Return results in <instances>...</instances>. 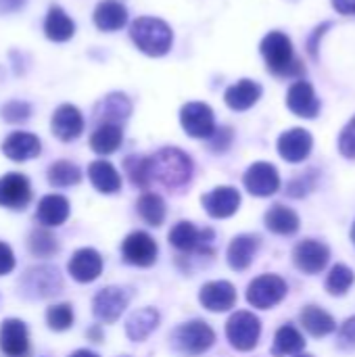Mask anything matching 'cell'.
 <instances>
[{"mask_svg":"<svg viewBox=\"0 0 355 357\" xmlns=\"http://www.w3.org/2000/svg\"><path fill=\"white\" fill-rule=\"evenodd\" d=\"M339 151L343 157L355 159V117L343 128V132L339 136Z\"/></svg>","mask_w":355,"mask_h":357,"instance_id":"7bdbcfd3","label":"cell"},{"mask_svg":"<svg viewBox=\"0 0 355 357\" xmlns=\"http://www.w3.org/2000/svg\"><path fill=\"white\" fill-rule=\"evenodd\" d=\"M126 174L130 182L142 190H146L153 182L151 178V159L149 157H128L126 159Z\"/></svg>","mask_w":355,"mask_h":357,"instance_id":"8d00e7d4","label":"cell"},{"mask_svg":"<svg viewBox=\"0 0 355 357\" xmlns=\"http://www.w3.org/2000/svg\"><path fill=\"white\" fill-rule=\"evenodd\" d=\"M50 130L63 142H71V140L80 138L84 132V117H82L80 109L73 105H61L52 115Z\"/></svg>","mask_w":355,"mask_h":357,"instance_id":"ffe728a7","label":"cell"},{"mask_svg":"<svg viewBox=\"0 0 355 357\" xmlns=\"http://www.w3.org/2000/svg\"><path fill=\"white\" fill-rule=\"evenodd\" d=\"M264 222H266V228H268L270 232L280 234V236H291V234H295V232L299 230V224H301V222H299V215H297L293 209H289V207H285V205H280V203L272 205V207L266 211Z\"/></svg>","mask_w":355,"mask_h":357,"instance_id":"83f0119b","label":"cell"},{"mask_svg":"<svg viewBox=\"0 0 355 357\" xmlns=\"http://www.w3.org/2000/svg\"><path fill=\"white\" fill-rule=\"evenodd\" d=\"M339 345L343 349H354L355 347V316L347 318L341 328H339Z\"/></svg>","mask_w":355,"mask_h":357,"instance_id":"ee69618b","label":"cell"},{"mask_svg":"<svg viewBox=\"0 0 355 357\" xmlns=\"http://www.w3.org/2000/svg\"><path fill=\"white\" fill-rule=\"evenodd\" d=\"M174 347L182 354V356L197 357L203 356L205 351H209L216 343V333L213 328L203 322V320H192L186 324H180L174 335H172Z\"/></svg>","mask_w":355,"mask_h":357,"instance_id":"3957f363","label":"cell"},{"mask_svg":"<svg viewBox=\"0 0 355 357\" xmlns=\"http://www.w3.org/2000/svg\"><path fill=\"white\" fill-rule=\"evenodd\" d=\"M92 17L100 31H117L128 23V8L119 0H103L96 4Z\"/></svg>","mask_w":355,"mask_h":357,"instance_id":"d4e9b609","label":"cell"},{"mask_svg":"<svg viewBox=\"0 0 355 357\" xmlns=\"http://www.w3.org/2000/svg\"><path fill=\"white\" fill-rule=\"evenodd\" d=\"M314 146V138L303 128H293L280 134L278 138V153L289 163H301L310 157Z\"/></svg>","mask_w":355,"mask_h":357,"instance_id":"5bb4252c","label":"cell"},{"mask_svg":"<svg viewBox=\"0 0 355 357\" xmlns=\"http://www.w3.org/2000/svg\"><path fill=\"white\" fill-rule=\"evenodd\" d=\"M121 142H123V132H121V126L117 123H100L90 136V146L98 155L115 153L121 146Z\"/></svg>","mask_w":355,"mask_h":357,"instance_id":"d6a6232c","label":"cell"},{"mask_svg":"<svg viewBox=\"0 0 355 357\" xmlns=\"http://www.w3.org/2000/svg\"><path fill=\"white\" fill-rule=\"evenodd\" d=\"M21 284L31 297H52L63 289V278L56 268L38 266V268H31L23 276Z\"/></svg>","mask_w":355,"mask_h":357,"instance_id":"4fadbf2b","label":"cell"},{"mask_svg":"<svg viewBox=\"0 0 355 357\" xmlns=\"http://www.w3.org/2000/svg\"><path fill=\"white\" fill-rule=\"evenodd\" d=\"M331 259V251L324 243L316 238H305L293 249L295 266L305 274H320Z\"/></svg>","mask_w":355,"mask_h":357,"instance_id":"7c38bea8","label":"cell"},{"mask_svg":"<svg viewBox=\"0 0 355 357\" xmlns=\"http://www.w3.org/2000/svg\"><path fill=\"white\" fill-rule=\"evenodd\" d=\"M169 243L182 253H192L199 251L203 255H211V243H213V232L211 230H197L190 222H178L172 232H169Z\"/></svg>","mask_w":355,"mask_h":357,"instance_id":"ba28073f","label":"cell"},{"mask_svg":"<svg viewBox=\"0 0 355 357\" xmlns=\"http://www.w3.org/2000/svg\"><path fill=\"white\" fill-rule=\"evenodd\" d=\"M262 54L266 59L268 69L276 75H291L293 71H297L293 42L282 31H270L262 40Z\"/></svg>","mask_w":355,"mask_h":357,"instance_id":"277c9868","label":"cell"},{"mask_svg":"<svg viewBox=\"0 0 355 357\" xmlns=\"http://www.w3.org/2000/svg\"><path fill=\"white\" fill-rule=\"evenodd\" d=\"M243 184L253 197H272L280 188V174L272 163L257 161L245 172Z\"/></svg>","mask_w":355,"mask_h":357,"instance_id":"8fae6325","label":"cell"},{"mask_svg":"<svg viewBox=\"0 0 355 357\" xmlns=\"http://www.w3.org/2000/svg\"><path fill=\"white\" fill-rule=\"evenodd\" d=\"M88 337H90V339H96V341H103V333H100L98 326H96V328H90V331H88Z\"/></svg>","mask_w":355,"mask_h":357,"instance_id":"681fc988","label":"cell"},{"mask_svg":"<svg viewBox=\"0 0 355 357\" xmlns=\"http://www.w3.org/2000/svg\"><path fill=\"white\" fill-rule=\"evenodd\" d=\"M29 115H31V107L23 100H10L2 107V119L10 121V123L25 121V119H29Z\"/></svg>","mask_w":355,"mask_h":357,"instance_id":"60d3db41","label":"cell"},{"mask_svg":"<svg viewBox=\"0 0 355 357\" xmlns=\"http://www.w3.org/2000/svg\"><path fill=\"white\" fill-rule=\"evenodd\" d=\"M4 2V6H2V10H13V8H17V6H21L23 4V0H2Z\"/></svg>","mask_w":355,"mask_h":357,"instance_id":"c3c4849f","label":"cell"},{"mask_svg":"<svg viewBox=\"0 0 355 357\" xmlns=\"http://www.w3.org/2000/svg\"><path fill=\"white\" fill-rule=\"evenodd\" d=\"M69 274L73 280L77 282H92L100 276L103 272V257L98 255V251L86 247V249H80L71 255L69 259V266H67Z\"/></svg>","mask_w":355,"mask_h":357,"instance_id":"44dd1931","label":"cell"},{"mask_svg":"<svg viewBox=\"0 0 355 357\" xmlns=\"http://www.w3.org/2000/svg\"><path fill=\"white\" fill-rule=\"evenodd\" d=\"M88 178L92 186L103 195H113L121 188V176L109 161H94L88 167Z\"/></svg>","mask_w":355,"mask_h":357,"instance_id":"f546056e","label":"cell"},{"mask_svg":"<svg viewBox=\"0 0 355 357\" xmlns=\"http://www.w3.org/2000/svg\"><path fill=\"white\" fill-rule=\"evenodd\" d=\"M305 349V339L303 335L293 326H280L276 337H274V347H272V356L274 357H287V356H299Z\"/></svg>","mask_w":355,"mask_h":357,"instance_id":"836d02e7","label":"cell"},{"mask_svg":"<svg viewBox=\"0 0 355 357\" xmlns=\"http://www.w3.org/2000/svg\"><path fill=\"white\" fill-rule=\"evenodd\" d=\"M130 36L136 48L149 56L167 54L174 42L172 27L157 17H138L130 27Z\"/></svg>","mask_w":355,"mask_h":357,"instance_id":"7a4b0ae2","label":"cell"},{"mask_svg":"<svg viewBox=\"0 0 355 357\" xmlns=\"http://www.w3.org/2000/svg\"><path fill=\"white\" fill-rule=\"evenodd\" d=\"M259 96H262V86L257 82L241 79L226 90L224 100L232 111H247L259 100Z\"/></svg>","mask_w":355,"mask_h":357,"instance_id":"484cf974","label":"cell"},{"mask_svg":"<svg viewBox=\"0 0 355 357\" xmlns=\"http://www.w3.org/2000/svg\"><path fill=\"white\" fill-rule=\"evenodd\" d=\"M299 320H301V324H303V328L312 335V337H326V335H331V333H335L337 331V322H335V318L328 314V312H324L322 307H318V305H308V307H303V312L299 314Z\"/></svg>","mask_w":355,"mask_h":357,"instance_id":"1f68e13d","label":"cell"},{"mask_svg":"<svg viewBox=\"0 0 355 357\" xmlns=\"http://www.w3.org/2000/svg\"><path fill=\"white\" fill-rule=\"evenodd\" d=\"M159 312L155 307H142L138 312H134L128 322H126V335L130 341L140 343L144 339H149V335H153L159 326Z\"/></svg>","mask_w":355,"mask_h":357,"instance_id":"4316f807","label":"cell"},{"mask_svg":"<svg viewBox=\"0 0 355 357\" xmlns=\"http://www.w3.org/2000/svg\"><path fill=\"white\" fill-rule=\"evenodd\" d=\"M46 322H48L50 331H54V333L69 331L73 326V310H71V305L69 303L50 305L48 312H46Z\"/></svg>","mask_w":355,"mask_h":357,"instance_id":"ab89813d","label":"cell"},{"mask_svg":"<svg viewBox=\"0 0 355 357\" xmlns=\"http://www.w3.org/2000/svg\"><path fill=\"white\" fill-rule=\"evenodd\" d=\"M199 301L209 312H228L236 303V289L228 280H213L201 287Z\"/></svg>","mask_w":355,"mask_h":357,"instance_id":"ac0fdd59","label":"cell"},{"mask_svg":"<svg viewBox=\"0 0 355 357\" xmlns=\"http://www.w3.org/2000/svg\"><path fill=\"white\" fill-rule=\"evenodd\" d=\"M136 211L149 226H161L165 222V213H167L163 199L155 192H144L136 203Z\"/></svg>","mask_w":355,"mask_h":357,"instance_id":"e575fe53","label":"cell"},{"mask_svg":"<svg viewBox=\"0 0 355 357\" xmlns=\"http://www.w3.org/2000/svg\"><path fill=\"white\" fill-rule=\"evenodd\" d=\"M349 236H352V243L355 245V222H354V226H352V232H349Z\"/></svg>","mask_w":355,"mask_h":357,"instance_id":"816d5d0a","label":"cell"},{"mask_svg":"<svg viewBox=\"0 0 355 357\" xmlns=\"http://www.w3.org/2000/svg\"><path fill=\"white\" fill-rule=\"evenodd\" d=\"M355 282V274L347 268V266H343V264H337L333 270H331V274H328V278H326V291L331 293V295H335V297H341V295H345L349 289H352V284Z\"/></svg>","mask_w":355,"mask_h":357,"instance_id":"f35d334b","label":"cell"},{"mask_svg":"<svg viewBox=\"0 0 355 357\" xmlns=\"http://www.w3.org/2000/svg\"><path fill=\"white\" fill-rule=\"evenodd\" d=\"M130 111H132V102L128 100L126 94H119V92L105 96L96 107V115H98L100 123H117V126H121V121L128 119Z\"/></svg>","mask_w":355,"mask_h":357,"instance_id":"4dcf8cb0","label":"cell"},{"mask_svg":"<svg viewBox=\"0 0 355 357\" xmlns=\"http://www.w3.org/2000/svg\"><path fill=\"white\" fill-rule=\"evenodd\" d=\"M69 357H98L96 354H92V351H88V349H80V351H73Z\"/></svg>","mask_w":355,"mask_h":357,"instance_id":"f907efd6","label":"cell"},{"mask_svg":"<svg viewBox=\"0 0 355 357\" xmlns=\"http://www.w3.org/2000/svg\"><path fill=\"white\" fill-rule=\"evenodd\" d=\"M15 270V253L13 249L0 241V276H6Z\"/></svg>","mask_w":355,"mask_h":357,"instance_id":"bcb514c9","label":"cell"},{"mask_svg":"<svg viewBox=\"0 0 355 357\" xmlns=\"http://www.w3.org/2000/svg\"><path fill=\"white\" fill-rule=\"evenodd\" d=\"M180 123L190 138L201 140H209L218 130L213 111L207 102H186L180 111Z\"/></svg>","mask_w":355,"mask_h":357,"instance_id":"52a82bcc","label":"cell"},{"mask_svg":"<svg viewBox=\"0 0 355 357\" xmlns=\"http://www.w3.org/2000/svg\"><path fill=\"white\" fill-rule=\"evenodd\" d=\"M262 335L259 318L251 312H236L226 322V339L236 351H251L257 347Z\"/></svg>","mask_w":355,"mask_h":357,"instance_id":"5b68a950","label":"cell"},{"mask_svg":"<svg viewBox=\"0 0 355 357\" xmlns=\"http://www.w3.org/2000/svg\"><path fill=\"white\" fill-rule=\"evenodd\" d=\"M333 6L341 15H355V0H333Z\"/></svg>","mask_w":355,"mask_h":357,"instance_id":"7dc6e473","label":"cell"},{"mask_svg":"<svg viewBox=\"0 0 355 357\" xmlns=\"http://www.w3.org/2000/svg\"><path fill=\"white\" fill-rule=\"evenodd\" d=\"M29 251L36 257H52L59 251V243L56 236L48 230V228H36L29 234Z\"/></svg>","mask_w":355,"mask_h":357,"instance_id":"74e56055","label":"cell"},{"mask_svg":"<svg viewBox=\"0 0 355 357\" xmlns=\"http://www.w3.org/2000/svg\"><path fill=\"white\" fill-rule=\"evenodd\" d=\"M31 201V184L23 174H6L0 178V207L23 209Z\"/></svg>","mask_w":355,"mask_h":357,"instance_id":"e0dca14e","label":"cell"},{"mask_svg":"<svg viewBox=\"0 0 355 357\" xmlns=\"http://www.w3.org/2000/svg\"><path fill=\"white\" fill-rule=\"evenodd\" d=\"M42 151V142L38 136L29 134V132H13L10 136L4 138L2 142V153L10 159V161H27V159H36Z\"/></svg>","mask_w":355,"mask_h":357,"instance_id":"7402d4cb","label":"cell"},{"mask_svg":"<svg viewBox=\"0 0 355 357\" xmlns=\"http://www.w3.org/2000/svg\"><path fill=\"white\" fill-rule=\"evenodd\" d=\"M128 303H130V295L123 289L105 287L96 293V297L92 301V312H94L96 320H100L105 324H113L119 320V316L123 314Z\"/></svg>","mask_w":355,"mask_h":357,"instance_id":"30bf717a","label":"cell"},{"mask_svg":"<svg viewBox=\"0 0 355 357\" xmlns=\"http://www.w3.org/2000/svg\"><path fill=\"white\" fill-rule=\"evenodd\" d=\"M314 186H316V176H314V172H308L305 176H299V178L291 180L289 186H287V192L291 197H295V199H301L310 190H314Z\"/></svg>","mask_w":355,"mask_h":357,"instance_id":"b9f144b4","label":"cell"},{"mask_svg":"<svg viewBox=\"0 0 355 357\" xmlns=\"http://www.w3.org/2000/svg\"><path fill=\"white\" fill-rule=\"evenodd\" d=\"M297 357H312V356H297Z\"/></svg>","mask_w":355,"mask_h":357,"instance_id":"f5cc1de1","label":"cell"},{"mask_svg":"<svg viewBox=\"0 0 355 357\" xmlns=\"http://www.w3.org/2000/svg\"><path fill=\"white\" fill-rule=\"evenodd\" d=\"M287 282L276 274L257 276L247 289V301L257 310H270L287 297Z\"/></svg>","mask_w":355,"mask_h":357,"instance_id":"8992f818","label":"cell"},{"mask_svg":"<svg viewBox=\"0 0 355 357\" xmlns=\"http://www.w3.org/2000/svg\"><path fill=\"white\" fill-rule=\"evenodd\" d=\"M201 203L205 207V211L216 218V220H224L230 218L239 211L241 205V192L232 186H218L211 192L201 197Z\"/></svg>","mask_w":355,"mask_h":357,"instance_id":"2e32d148","label":"cell"},{"mask_svg":"<svg viewBox=\"0 0 355 357\" xmlns=\"http://www.w3.org/2000/svg\"><path fill=\"white\" fill-rule=\"evenodd\" d=\"M209 142H211V149L213 151H226L228 146H230V142H232V130L230 128H220V130H216L213 132V136L209 138Z\"/></svg>","mask_w":355,"mask_h":357,"instance_id":"f6af8a7d","label":"cell"},{"mask_svg":"<svg viewBox=\"0 0 355 357\" xmlns=\"http://www.w3.org/2000/svg\"><path fill=\"white\" fill-rule=\"evenodd\" d=\"M82 180V172L75 163L71 161H54L48 169V182L56 188H67L75 186Z\"/></svg>","mask_w":355,"mask_h":357,"instance_id":"d590c367","label":"cell"},{"mask_svg":"<svg viewBox=\"0 0 355 357\" xmlns=\"http://www.w3.org/2000/svg\"><path fill=\"white\" fill-rule=\"evenodd\" d=\"M36 218L44 228L63 226L69 218V201L63 195H46L36 209Z\"/></svg>","mask_w":355,"mask_h":357,"instance_id":"603a6c76","label":"cell"},{"mask_svg":"<svg viewBox=\"0 0 355 357\" xmlns=\"http://www.w3.org/2000/svg\"><path fill=\"white\" fill-rule=\"evenodd\" d=\"M44 33L52 42H67L75 33V23L61 6H50L44 19Z\"/></svg>","mask_w":355,"mask_h":357,"instance_id":"f1b7e54d","label":"cell"},{"mask_svg":"<svg viewBox=\"0 0 355 357\" xmlns=\"http://www.w3.org/2000/svg\"><path fill=\"white\" fill-rule=\"evenodd\" d=\"M149 159H151V178L169 190H178L186 186L192 178V169H195L192 159L176 146H165Z\"/></svg>","mask_w":355,"mask_h":357,"instance_id":"6da1fadb","label":"cell"},{"mask_svg":"<svg viewBox=\"0 0 355 357\" xmlns=\"http://www.w3.org/2000/svg\"><path fill=\"white\" fill-rule=\"evenodd\" d=\"M121 255L128 264L138 266V268H149L157 261L159 255V247L155 243V238L142 230H136L132 234H128L121 243Z\"/></svg>","mask_w":355,"mask_h":357,"instance_id":"9c48e42d","label":"cell"},{"mask_svg":"<svg viewBox=\"0 0 355 357\" xmlns=\"http://www.w3.org/2000/svg\"><path fill=\"white\" fill-rule=\"evenodd\" d=\"M0 349L6 357L29 356V333L25 322L8 318L0 326Z\"/></svg>","mask_w":355,"mask_h":357,"instance_id":"9a60e30c","label":"cell"},{"mask_svg":"<svg viewBox=\"0 0 355 357\" xmlns=\"http://www.w3.org/2000/svg\"><path fill=\"white\" fill-rule=\"evenodd\" d=\"M257 249H259V236L255 234H241L232 238V243L228 245V266L234 272H245L251 266Z\"/></svg>","mask_w":355,"mask_h":357,"instance_id":"cb8c5ba5","label":"cell"},{"mask_svg":"<svg viewBox=\"0 0 355 357\" xmlns=\"http://www.w3.org/2000/svg\"><path fill=\"white\" fill-rule=\"evenodd\" d=\"M287 107L297 115V117H305V119H314L320 113V100L316 96V90L310 82H295L289 88L287 94Z\"/></svg>","mask_w":355,"mask_h":357,"instance_id":"d6986e66","label":"cell"}]
</instances>
